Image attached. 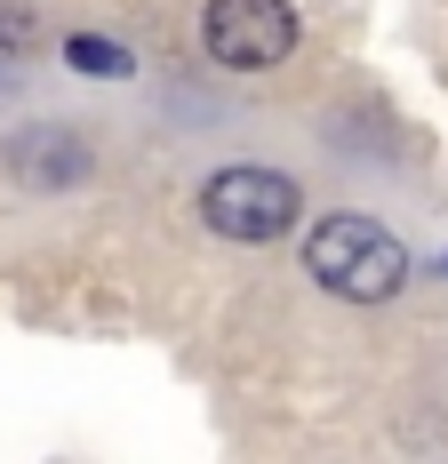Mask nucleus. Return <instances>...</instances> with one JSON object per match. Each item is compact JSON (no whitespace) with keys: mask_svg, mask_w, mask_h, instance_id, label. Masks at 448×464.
Segmentation results:
<instances>
[{"mask_svg":"<svg viewBox=\"0 0 448 464\" xmlns=\"http://www.w3.org/2000/svg\"><path fill=\"white\" fill-rule=\"evenodd\" d=\"M305 273L328 288V296H345V304H385V296H401L408 280V248L401 232H385L376 217H320L305 232Z\"/></svg>","mask_w":448,"mask_h":464,"instance_id":"1","label":"nucleus"},{"mask_svg":"<svg viewBox=\"0 0 448 464\" xmlns=\"http://www.w3.org/2000/svg\"><path fill=\"white\" fill-rule=\"evenodd\" d=\"M297 185L280 177V169H257V160H232L217 169L209 185H200V225L217 232V240H240V248H265L280 232L297 225Z\"/></svg>","mask_w":448,"mask_h":464,"instance_id":"2","label":"nucleus"},{"mask_svg":"<svg viewBox=\"0 0 448 464\" xmlns=\"http://www.w3.org/2000/svg\"><path fill=\"white\" fill-rule=\"evenodd\" d=\"M200 41L232 72H265V64H280L297 48V8L288 0H209Z\"/></svg>","mask_w":448,"mask_h":464,"instance_id":"3","label":"nucleus"},{"mask_svg":"<svg viewBox=\"0 0 448 464\" xmlns=\"http://www.w3.org/2000/svg\"><path fill=\"white\" fill-rule=\"evenodd\" d=\"M8 169H16L24 185H81V177H89V144L64 137V129H33V137L8 144Z\"/></svg>","mask_w":448,"mask_h":464,"instance_id":"4","label":"nucleus"},{"mask_svg":"<svg viewBox=\"0 0 448 464\" xmlns=\"http://www.w3.org/2000/svg\"><path fill=\"white\" fill-rule=\"evenodd\" d=\"M64 64L73 72H96V81H129L136 56L121 41H104V33H64Z\"/></svg>","mask_w":448,"mask_h":464,"instance_id":"5","label":"nucleus"}]
</instances>
